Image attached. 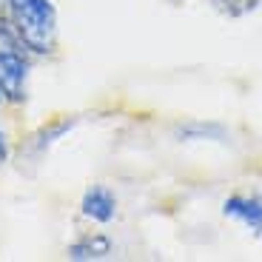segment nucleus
I'll use <instances>...</instances> for the list:
<instances>
[{
    "label": "nucleus",
    "instance_id": "9",
    "mask_svg": "<svg viewBox=\"0 0 262 262\" xmlns=\"http://www.w3.org/2000/svg\"><path fill=\"white\" fill-rule=\"evenodd\" d=\"M3 112V108H0ZM12 160V143H9V134H6V128H3V120H0V168Z\"/></svg>",
    "mask_w": 262,
    "mask_h": 262
},
{
    "label": "nucleus",
    "instance_id": "6",
    "mask_svg": "<svg viewBox=\"0 0 262 262\" xmlns=\"http://www.w3.org/2000/svg\"><path fill=\"white\" fill-rule=\"evenodd\" d=\"M74 123H77V120H69V117H57V120H49L46 125H40L37 131H34L32 137L26 140V143H23V154H29V157L32 160H40L43 157V154H46L49 148H52L54 143H57L60 137H63V134H69V131L74 128Z\"/></svg>",
    "mask_w": 262,
    "mask_h": 262
},
{
    "label": "nucleus",
    "instance_id": "8",
    "mask_svg": "<svg viewBox=\"0 0 262 262\" xmlns=\"http://www.w3.org/2000/svg\"><path fill=\"white\" fill-rule=\"evenodd\" d=\"M211 131H220V125H214V123H208V125L188 123V125H183V128H180V137H183V140H203V137H208Z\"/></svg>",
    "mask_w": 262,
    "mask_h": 262
},
{
    "label": "nucleus",
    "instance_id": "4",
    "mask_svg": "<svg viewBox=\"0 0 262 262\" xmlns=\"http://www.w3.org/2000/svg\"><path fill=\"white\" fill-rule=\"evenodd\" d=\"M223 214L245 231L262 236V194H231L223 200Z\"/></svg>",
    "mask_w": 262,
    "mask_h": 262
},
{
    "label": "nucleus",
    "instance_id": "2",
    "mask_svg": "<svg viewBox=\"0 0 262 262\" xmlns=\"http://www.w3.org/2000/svg\"><path fill=\"white\" fill-rule=\"evenodd\" d=\"M34 54L20 37L0 20V97L6 108H20L29 100V77H32Z\"/></svg>",
    "mask_w": 262,
    "mask_h": 262
},
{
    "label": "nucleus",
    "instance_id": "5",
    "mask_svg": "<svg viewBox=\"0 0 262 262\" xmlns=\"http://www.w3.org/2000/svg\"><path fill=\"white\" fill-rule=\"evenodd\" d=\"M114 254V239L103 231H85L77 239L69 243L66 256L74 262H97V259H108Z\"/></svg>",
    "mask_w": 262,
    "mask_h": 262
},
{
    "label": "nucleus",
    "instance_id": "10",
    "mask_svg": "<svg viewBox=\"0 0 262 262\" xmlns=\"http://www.w3.org/2000/svg\"><path fill=\"white\" fill-rule=\"evenodd\" d=\"M6 3H9V0H0V20L6 17Z\"/></svg>",
    "mask_w": 262,
    "mask_h": 262
},
{
    "label": "nucleus",
    "instance_id": "7",
    "mask_svg": "<svg viewBox=\"0 0 262 262\" xmlns=\"http://www.w3.org/2000/svg\"><path fill=\"white\" fill-rule=\"evenodd\" d=\"M208 3L214 6V12H220L223 17H231V20L248 17L262 6V0H208Z\"/></svg>",
    "mask_w": 262,
    "mask_h": 262
},
{
    "label": "nucleus",
    "instance_id": "11",
    "mask_svg": "<svg viewBox=\"0 0 262 262\" xmlns=\"http://www.w3.org/2000/svg\"><path fill=\"white\" fill-rule=\"evenodd\" d=\"M168 3H185V0H168Z\"/></svg>",
    "mask_w": 262,
    "mask_h": 262
},
{
    "label": "nucleus",
    "instance_id": "3",
    "mask_svg": "<svg viewBox=\"0 0 262 262\" xmlns=\"http://www.w3.org/2000/svg\"><path fill=\"white\" fill-rule=\"evenodd\" d=\"M120 214V200L108 185H89L80 196V216L94 225H112Z\"/></svg>",
    "mask_w": 262,
    "mask_h": 262
},
{
    "label": "nucleus",
    "instance_id": "12",
    "mask_svg": "<svg viewBox=\"0 0 262 262\" xmlns=\"http://www.w3.org/2000/svg\"><path fill=\"white\" fill-rule=\"evenodd\" d=\"M0 108H6V105H3V97H0Z\"/></svg>",
    "mask_w": 262,
    "mask_h": 262
},
{
    "label": "nucleus",
    "instance_id": "1",
    "mask_svg": "<svg viewBox=\"0 0 262 262\" xmlns=\"http://www.w3.org/2000/svg\"><path fill=\"white\" fill-rule=\"evenodd\" d=\"M20 43L34 54V60L54 57L60 49V23L52 0H9L6 17Z\"/></svg>",
    "mask_w": 262,
    "mask_h": 262
}]
</instances>
